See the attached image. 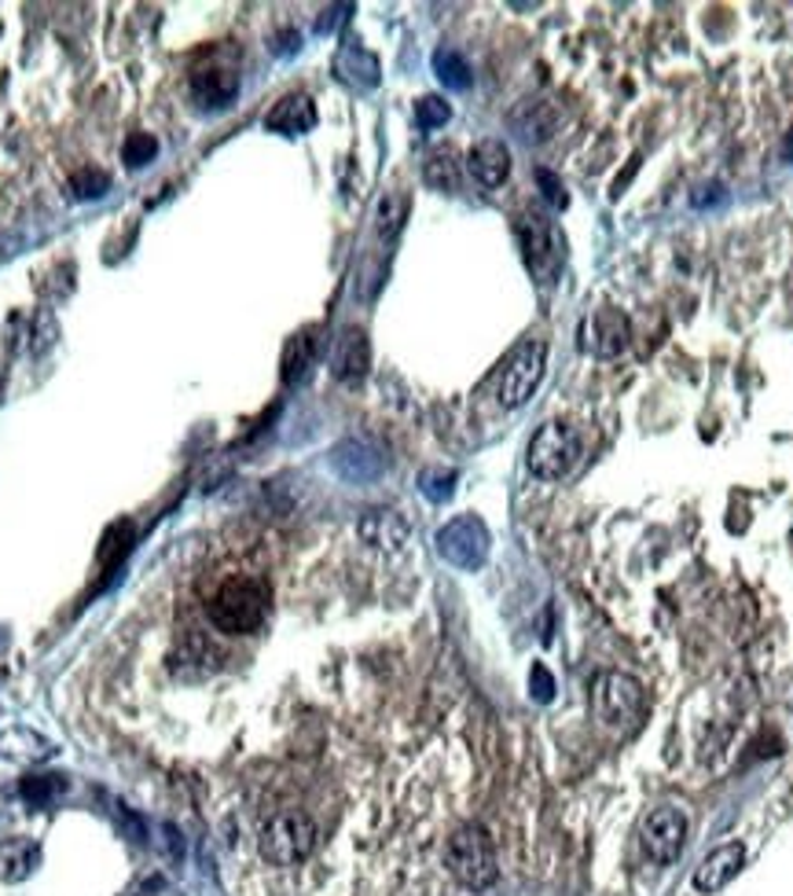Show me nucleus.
<instances>
[{"label": "nucleus", "mask_w": 793, "mask_h": 896, "mask_svg": "<svg viewBox=\"0 0 793 896\" xmlns=\"http://www.w3.org/2000/svg\"><path fill=\"white\" fill-rule=\"evenodd\" d=\"M55 746L45 735H37L34 728H8L0 731V757L18 760V765H37V760L52 757Z\"/></svg>", "instance_id": "obj_17"}, {"label": "nucleus", "mask_w": 793, "mask_h": 896, "mask_svg": "<svg viewBox=\"0 0 793 896\" xmlns=\"http://www.w3.org/2000/svg\"><path fill=\"white\" fill-rule=\"evenodd\" d=\"M313 356H316V339H313V331H302V335H294L287 345V353H284V379L287 382H298L302 375L309 371V364H313Z\"/></svg>", "instance_id": "obj_20"}, {"label": "nucleus", "mask_w": 793, "mask_h": 896, "mask_svg": "<svg viewBox=\"0 0 793 896\" xmlns=\"http://www.w3.org/2000/svg\"><path fill=\"white\" fill-rule=\"evenodd\" d=\"M404 206H408V199H401V195H386V199H382V206H379V228H382L386 236H393L396 228H401Z\"/></svg>", "instance_id": "obj_26"}, {"label": "nucleus", "mask_w": 793, "mask_h": 896, "mask_svg": "<svg viewBox=\"0 0 793 896\" xmlns=\"http://www.w3.org/2000/svg\"><path fill=\"white\" fill-rule=\"evenodd\" d=\"M628 339H632V324H628V316L621 310H614V305H603V310H595L580 324V345L592 356H603V361L625 353Z\"/></svg>", "instance_id": "obj_10"}, {"label": "nucleus", "mask_w": 793, "mask_h": 896, "mask_svg": "<svg viewBox=\"0 0 793 896\" xmlns=\"http://www.w3.org/2000/svg\"><path fill=\"white\" fill-rule=\"evenodd\" d=\"M159 155V140L148 137V132H137V137L125 140L122 148V159L129 162V166H148V162Z\"/></svg>", "instance_id": "obj_25"}, {"label": "nucleus", "mask_w": 793, "mask_h": 896, "mask_svg": "<svg viewBox=\"0 0 793 896\" xmlns=\"http://www.w3.org/2000/svg\"><path fill=\"white\" fill-rule=\"evenodd\" d=\"M584 456V441L569 422H544L526 449V464L540 481H563Z\"/></svg>", "instance_id": "obj_5"}, {"label": "nucleus", "mask_w": 793, "mask_h": 896, "mask_svg": "<svg viewBox=\"0 0 793 896\" xmlns=\"http://www.w3.org/2000/svg\"><path fill=\"white\" fill-rule=\"evenodd\" d=\"M37 863H41V849L34 842H26V837L0 842V882H23Z\"/></svg>", "instance_id": "obj_18"}, {"label": "nucleus", "mask_w": 793, "mask_h": 896, "mask_svg": "<svg viewBox=\"0 0 793 896\" xmlns=\"http://www.w3.org/2000/svg\"><path fill=\"white\" fill-rule=\"evenodd\" d=\"M537 180L540 185H544V199L551 202V206L555 210H566V202H569V195H566V188L558 185V177L551 169H537Z\"/></svg>", "instance_id": "obj_29"}, {"label": "nucleus", "mask_w": 793, "mask_h": 896, "mask_svg": "<svg viewBox=\"0 0 793 896\" xmlns=\"http://www.w3.org/2000/svg\"><path fill=\"white\" fill-rule=\"evenodd\" d=\"M316 819L302 808H284V812L268 816L257 831V849L273 867H294L313 856L316 849Z\"/></svg>", "instance_id": "obj_3"}, {"label": "nucleus", "mask_w": 793, "mask_h": 896, "mask_svg": "<svg viewBox=\"0 0 793 896\" xmlns=\"http://www.w3.org/2000/svg\"><path fill=\"white\" fill-rule=\"evenodd\" d=\"M470 177L478 180L481 188H500L511 177V151L504 140H478L467 155Z\"/></svg>", "instance_id": "obj_12"}, {"label": "nucleus", "mask_w": 793, "mask_h": 896, "mask_svg": "<svg viewBox=\"0 0 793 896\" xmlns=\"http://www.w3.org/2000/svg\"><path fill=\"white\" fill-rule=\"evenodd\" d=\"M438 552L460 570H478L489 555V529L481 518L460 515L438 533Z\"/></svg>", "instance_id": "obj_8"}, {"label": "nucleus", "mask_w": 793, "mask_h": 896, "mask_svg": "<svg viewBox=\"0 0 793 896\" xmlns=\"http://www.w3.org/2000/svg\"><path fill=\"white\" fill-rule=\"evenodd\" d=\"M687 845V816L683 808L662 805L643 819V849L654 863H672L680 860Z\"/></svg>", "instance_id": "obj_9"}, {"label": "nucleus", "mask_w": 793, "mask_h": 896, "mask_svg": "<svg viewBox=\"0 0 793 896\" xmlns=\"http://www.w3.org/2000/svg\"><path fill=\"white\" fill-rule=\"evenodd\" d=\"M108 173H100V169H85L81 177L74 180V188H77V195L81 199H96V195H103L108 191Z\"/></svg>", "instance_id": "obj_28"}, {"label": "nucleus", "mask_w": 793, "mask_h": 896, "mask_svg": "<svg viewBox=\"0 0 793 896\" xmlns=\"http://www.w3.org/2000/svg\"><path fill=\"white\" fill-rule=\"evenodd\" d=\"M518 239H521V257L526 268L540 283H551L563 268V239H558L555 225L544 214H521L518 217Z\"/></svg>", "instance_id": "obj_7"}, {"label": "nucleus", "mask_w": 793, "mask_h": 896, "mask_svg": "<svg viewBox=\"0 0 793 896\" xmlns=\"http://www.w3.org/2000/svg\"><path fill=\"white\" fill-rule=\"evenodd\" d=\"M236 89H239L236 66H221V63L202 66V71H196V78H191V92H196L202 108H228Z\"/></svg>", "instance_id": "obj_16"}, {"label": "nucleus", "mask_w": 793, "mask_h": 896, "mask_svg": "<svg viewBox=\"0 0 793 896\" xmlns=\"http://www.w3.org/2000/svg\"><path fill=\"white\" fill-rule=\"evenodd\" d=\"M452 118V108L441 100V96H423L419 103H415V122L423 125V129H438Z\"/></svg>", "instance_id": "obj_24"}, {"label": "nucleus", "mask_w": 793, "mask_h": 896, "mask_svg": "<svg viewBox=\"0 0 793 896\" xmlns=\"http://www.w3.org/2000/svg\"><path fill=\"white\" fill-rule=\"evenodd\" d=\"M444 867L456 879L463 889H489L496 882L500 867H496V849H492V837L486 834V826L478 823H463L452 831V837L444 842Z\"/></svg>", "instance_id": "obj_2"}, {"label": "nucleus", "mask_w": 793, "mask_h": 896, "mask_svg": "<svg viewBox=\"0 0 793 896\" xmlns=\"http://www.w3.org/2000/svg\"><path fill=\"white\" fill-rule=\"evenodd\" d=\"M335 467L342 470L350 481H367V478H375L382 470V459L372 456V452H367L364 445H356V441H350V445L338 449Z\"/></svg>", "instance_id": "obj_19"}, {"label": "nucleus", "mask_w": 793, "mask_h": 896, "mask_svg": "<svg viewBox=\"0 0 793 896\" xmlns=\"http://www.w3.org/2000/svg\"><path fill=\"white\" fill-rule=\"evenodd\" d=\"M529 687H533L537 702H551V695H555V680H551V672L544 669V665H533V677H529Z\"/></svg>", "instance_id": "obj_30"}, {"label": "nucleus", "mask_w": 793, "mask_h": 896, "mask_svg": "<svg viewBox=\"0 0 793 896\" xmlns=\"http://www.w3.org/2000/svg\"><path fill=\"white\" fill-rule=\"evenodd\" d=\"M316 125V103L309 100L305 92H290L276 103L273 111L265 114V129L287 132V137H298V132H309Z\"/></svg>", "instance_id": "obj_15"}, {"label": "nucleus", "mask_w": 793, "mask_h": 896, "mask_svg": "<svg viewBox=\"0 0 793 896\" xmlns=\"http://www.w3.org/2000/svg\"><path fill=\"white\" fill-rule=\"evenodd\" d=\"M408 522L401 518V510H390V507H379V510H367L361 518V537L364 544L379 547V552H401L404 541H408Z\"/></svg>", "instance_id": "obj_13"}, {"label": "nucleus", "mask_w": 793, "mask_h": 896, "mask_svg": "<svg viewBox=\"0 0 793 896\" xmlns=\"http://www.w3.org/2000/svg\"><path fill=\"white\" fill-rule=\"evenodd\" d=\"M23 797L30 805H48L52 797H60L63 794V779L60 775H30V779H23Z\"/></svg>", "instance_id": "obj_23"}, {"label": "nucleus", "mask_w": 793, "mask_h": 896, "mask_svg": "<svg viewBox=\"0 0 793 896\" xmlns=\"http://www.w3.org/2000/svg\"><path fill=\"white\" fill-rule=\"evenodd\" d=\"M544 368H547V342L529 339L515 345V353H511L504 368H500L496 401L504 404V408H521V404L533 397L540 379H544Z\"/></svg>", "instance_id": "obj_6"}, {"label": "nucleus", "mask_w": 793, "mask_h": 896, "mask_svg": "<svg viewBox=\"0 0 793 896\" xmlns=\"http://www.w3.org/2000/svg\"><path fill=\"white\" fill-rule=\"evenodd\" d=\"M452 481H456V475H433V470H427L423 475V496L433 500V504H441V500H449L452 496Z\"/></svg>", "instance_id": "obj_27"}, {"label": "nucleus", "mask_w": 793, "mask_h": 896, "mask_svg": "<svg viewBox=\"0 0 793 896\" xmlns=\"http://www.w3.org/2000/svg\"><path fill=\"white\" fill-rule=\"evenodd\" d=\"M646 709L643 683L628 672H599L592 680V712L606 731H632Z\"/></svg>", "instance_id": "obj_4"}, {"label": "nucleus", "mask_w": 793, "mask_h": 896, "mask_svg": "<svg viewBox=\"0 0 793 896\" xmlns=\"http://www.w3.org/2000/svg\"><path fill=\"white\" fill-rule=\"evenodd\" d=\"M367 364H372V345H367V335L361 327H345L342 335H338L335 342V353H331V371L335 379H364Z\"/></svg>", "instance_id": "obj_14"}, {"label": "nucleus", "mask_w": 793, "mask_h": 896, "mask_svg": "<svg viewBox=\"0 0 793 896\" xmlns=\"http://www.w3.org/2000/svg\"><path fill=\"white\" fill-rule=\"evenodd\" d=\"M433 71H438V78L449 85V89H456V92L470 89V66L460 52H452V48L433 52Z\"/></svg>", "instance_id": "obj_21"}, {"label": "nucleus", "mask_w": 793, "mask_h": 896, "mask_svg": "<svg viewBox=\"0 0 793 896\" xmlns=\"http://www.w3.org/2000/svg\"><path fill=\"white\" fill-rule=\"evenodd\" d=\"M427 180L433 188H441V191H456L460 185V166L452 162V151L444 148V151H433L430 162H427Z\"/></svg>", "instance_id": "obj_22"}, {"label": "nucleus", "mask_w": 793, "mask_h": 896, "mask_svg": "<svg viewBox=\"0 0 793 896\" xmlns=\"http://www.w3.org/2000/svg\"><path fill=\"white\" fill-rule=\"evenodd\" d=\"M742 863H746V849H742L739 842L720 845V849H713L698 867H694V889L698 893H720L723 885H731L734 879H739Z\"/></svg>", "instance_id": "obj_11"}, {"label": "nucleus", "mask_w": 793, "mask_h": 896, "mask_svg": "<svg viewBox=\"0 0 793 896\" xmlns=\"http://www.w3.org/2000/svg\"><path fill=\"white\" fill-rule=\"evenodd\" d=\"M268 584L254 573H231L225 577L206 600V618L217 632L228 635H250L265 624L268 614Z\"/></svg>", "instance_id": "obj_1"}, {"label": "nucleus", "mask_w": 793, "mask_h": 896, "mask_svg": "<svg viewBox=\"0 0 793 896\" xmlns=\"http://www.w3.org/2000/svg\"><path fill=\"white\" fill-rule=\"evenodd\" d=\"M782 159L793 162V129L786 132V140H782Z\"/></svg>", "instance_id": "obj_31"}]
</instances>
